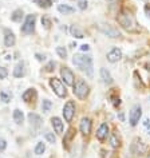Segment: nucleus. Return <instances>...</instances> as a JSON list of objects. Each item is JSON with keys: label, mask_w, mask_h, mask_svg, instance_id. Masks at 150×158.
Segmentation results:
<instances>
[{"label": "nucleus", "mask_w": 150, "mask_h": 158, "mask_svg": "<svg viewBox=\"0 0 150 158\" xmlns=\"http://www.w3.org/2000/svg\"><path fill=\"white\" fill-rule=\"evenodd\" d=\"M51 107H52V102H51L50 99H44L42 102V110L44 113H48L51 110Z\"/></svg>", "instance_id": "cd10ccee"}, {"label": "nucleus", "mask_w": 150, "mask_h": 158, "mask_svg": "<svg viewBox=\"0 0 150 158\" xmlns=\"http://www.w3.org/2000/svg\"><path fill=\"white\" fill-rule=\"evenodd\" d=\"M75 115V102L74 101H67V103L63 107V117L66 122H71Z\"/></svg>", "instance_id": "39448f33"}, {"label": "nucleus", "mask_w": 150, "mask_h": 158, "mask_svg": "<svg viewBox=\"0 0 150 158\" xmlns=\"http://www.w3.org/2000/svg\"><path fill=\"white\" fill-rule=\"evenodd\" d=\"M7 77H8V70H7L6 67L0 66V79H6Z\"/></svg>", "instance_id": "473e14b6"}, {"label": "nucleus", "mask_w": 150, "mask_h": 158, "mask_svg": "<svg viewBox=\"0 0 150 158\" xmlns=\"http://www.w3.org/2000/svg\"><path fill=\"white\" fill-rule=\"evenodd\" d=\"M0 99L4 102V103H8V102H11V99H12V95H11L8 91H6V90H2V91H0Z\"/></svg>", "instance_id": "bb28decb"}, {"label": "nucleus", "mask_w": 150, "mask_h": 158, "mask_svg": "<svg viewBox=\"0 0 150 158\" xmlns=\"http://www.w3.org/2000/svg\"><path fill=\"white\" fill-rule=\"evenodd\" d=\"M142 117V109L140 105H135L134 107L131 109V111H130V115H129V122L131 126H137L138 122H140Z\"/></svg>", "instance_id": "423d86ee"}, {"label": "nucleus", "mask_w": 150, "mask_h": 158, "mask_svg": "<svg viewBox=\"0 0 150 158\" xmlns=\"http://www.w3.org/2000/svg\"><path fill=\"white\" fill-rule=\"evenodd\" d=\"M148 158H150V153H149V156H148Z\"/></svg>", "instance_id": "a19ab883"}, {"label": "nucleus", "mask_w": 150, "mask_h": 158, "mask_svg": "<svg viewBox=\"0 0 150 158\" xmlns=\"http://www.w3.org/2000/svg\"><path fill=\"white\" fill-rule=\"evenodd\" d=\"M145 150H146V146L142 143L141 141L140 142L135 141V143H133V146H131V152L134 154H137V156H141V154H144Z\"/></svg>", "instance_id": "a211bd4d"}, {"label": "nucleus", "mask_w": 150, "mask_h": 158, "mask_svg": "<svg viewBox=\"0 0 150 158\" xmlns=\"http://www.w3.org/2000/svg\"><path fill=\"white\" fill-rule=\"evenodd\" d=\"M54 67H55V62H50L48 64H47V66L44 67V69H46L47 73H51V71H54V70H55Z\"/></svg>", "instance_id": "c9c22d12"}, {"label": "nucleus", "mask_w": 150, "mask_h": 158, "mask_svg": "<svg viewBox=\"0 0 150 158\" xmlns=\"http://www.w3.org/2000/svg\"><path fill=\"white\" fill-rule=\"evenodd\" d=\"M89 50H90V46H89V44L81 46V51H89Z\"/></svg>", "instance_id": "58836bf2"}, {"label": "nucleus", "mask_w": 150, "mask_h": 158, "mask_svg": "<svg viewBox=\"0 0 150 158\" xmlns=\"http://www.w3.org/2000/svg\"><path fill=\"white\" fill-rule=\"evenodd\" d=\"M70 34L73 35L74 38H77V39H82V38H85V34L82 32V31L78 28L77 26H71L70 27Z\"/></svg>", "instance_id": "4be33fe9"}, {"label": "nucleus", "mask_w": 150, "mask_h": 158, "mask_svg": "<svg viewBox=\"0 0 150 158\" xmlns=\"http://www.w3.org/2000/svg\"><path fill=\"white\" fill-rule=\"evenodd\" d=\"M14 121H15V123L16 125H22L23 123V121H24V115H23V111L22 110H14Z\"/></svg>", "instance_id": "aec40b11"}, {"label": "nucleus", "mask_w": 150, "mask_h": 158, "mask_svg": "<svg viewBox=\"0 0 150 158\" xmlns=\"http://www.w3.org/2000/svg\"><path fill=\"white\" fill-rule=\"evenodd\" d=\"M38 2V4L43 7V8H50L51 6H52V2L51 0H36Z\"/></svg>", "instance_id": "c756f323"}, {"label": "nucleus", "mask_w": 150, "mask_h": 158, "mask_svg": "<svg viewBox=\"0 0 150 158\" xmlns=\"http://www.w3.org/2000/svg\"><path fill=\"white\" fill-rule=\"evenodd\" d=\"M50 86H51V89L54 90V93L56 94V95L59 98H65L66 97V89H65V86H63V83L60 82V79H58V78H51L50 79Z\"/></svg>", "instance_id": "7ed1b4c3"}, {"label": "nucleus", "mask_w": 150, "mask_h": 158, "mask_svg": "<svg viewBox=\"0 0 150 158\" xmlns=\"http://www.w3.org/2000/svg\"><path fill=\"white\" fill-rule=\"evenodd\" d=\"M58 11L60 14H63V15H71V14L75 12V10L73 8V7L66 6V4H59L58 6Z\"/></svg>", "instance_id": "412c9836"}, {"label": "nucleus", "mask_w": 150, "mask_h": 158, "mask_svg": "<svg viewBox=\"0 0 150 158\" xmlns=\"http://www.w3.org/2000/svg\"><path fill=\"white\" fill-rule=\"evenodd\" d=\"M16 42V38H15V34L11 30L6 28L4 30V46L6 47H12Z\"/></svg>", "instance_id": "f8f14e48"}, {"label": "nucleus", "mask_w": 150, "mask_h": 158, "mask_svg": "<svg viewBox=\"0 0 150 158\" xmlns=\"http://www.w3.org/2000/svg\"><path fill=\"white\" fill-rule=\"evenodd\" d=\"M35 20H36V16H35V15H27L24 24L22 26V32L24 35L32 34L34 30H35Z\"/></svg>", "instance_id": "20e7f679"}, {"label": "nucleus", "mask_w": 150, "mask_h": 158, "mask_svg": "<svg viewBox=\"0 0 150 158\" xmlns=\"http://www.w3.org/2000/svg\"><path fill=\"white\" fill-rule=\"evenodd\" d=\"M89 93H90V87L83 79H78V81L74 83V94L77 95V98H79V99L83 101L87 98Z\"/></svg>", "instance_id": "f03ea898"}, {"label": "nucleus", "mask_w": 150, "mask_h": 158, "mask_svg": "<svg viewBox=\"0 0 150 158\" xmlns=\"http://www.w3.org/2000/svg\"><path fill=\"white\" fill-rule=\"evenodd\" d=\"M110 145H111V148L114 149H117V148H119V138H118V134L115 133H113L111 134V137H110Z\"/></svg>", "instance_id": "393cba45"}, {"label": "nucleus", "mask_w": 150, "mask_h": 158, "mask_svg": "<svg viewBox=\"0 0 150 158\" xmlns=\"http://www.w3.org/2000/svg\"><path fill=\"white\" fill-rule=\"evenodd\" d=\"M28 121L31 126H34V127H40V126L43 125V119L40 115H38V114L35 113H30L28 114Z\"/></svg>", "instance_id": "4468645a"}, {"label": "nucleus", "mask_w": 150, "mask_h": 158, "mask_svg": "<svg viewBox=\"0 0 150 158\" xmlns=\"http://www.w3.org/2000/svg\"><path fill=\"white\" fill-rule=\"evenodd\" d=\"M34 95H35V90H34V89H28L27 91L23 93L22 98H23V101H24V102H30L31 99H32Z\"/></svg>", "instance_id": "b1692460"}, {"label": "nucleus", "mask_w": 150, "mask_h": 158, "mask_svg": "<svg viewBox=\"0 0 150 158\" xmlns=\"http://www.w3.org/2000/svg\"><path fill=\"white\" fill-rule=\"evenodd\" d=\"M74 137H75V129L70 127L69 130H67V133L65 134V138H63V146H65V148H69L70 142Z\"/></svg>", "instance_id": "6ab92c4d"}, {"label": "nucleus", "mask_w": 150, "mask_h": 158, "mask_svg": "<svg viewBox=\"0 0 150 158\" xmlns=\"http://www.w3.org/2000/svg\"><path fill=\"white\" fill-rule=\"evenodd\" d=\"M42 26H44V28H47V30L51 27V20H50L48 16H46V15L42 18Z\"/></svg>", "instance_id": "2f4dec72"}, {"label": "nucleus", "mask_w": 150, "mask_h": 158, "mask_svg": "<svg viewBox=\"0 0 150 158\" xmlns=\"http://www.w3.org/2000/svg\"><path fill=\"white\" fill-rule=\"evenodd\" d=\"M118 23L123 27V28L126 30H129V28H131V26H133V20H131V18L125 12V11H122V12L118 14Z\"/></svg>", "instance_id": "1a4fd4ad"}, {"label": "nucleus", "mask_w": 150, "mask_h": 158, "mask_svg": "<svg viewBox=\"0 0 150 158\" xmlns=\"http://www.w3.org/2000/svg\"><path fill=\"white\" fill-rule=\"evenodd\" d=\"M78 7H79V10H86L87 8V0H78Z\"/></svg>", "instance_id": "72a5a7b5"}, {"label": "nucleus", "mask_w": 150, "mask_h": 158, "mask_svg": "<svg viewBox=\"0 0 150 158\" xmlns=\"http://www.w3.org/2000/svg\"><path fill=\"white\" fill-rule=\"evenodd\" d=\"M73 63L77 69H79L81 71H85L86 75L89 78H93L94 75V69H93V58L90 55H74L73 58Z\"/></svg>", "instance_id": "f257e3e1"}, {"label": "nucleus", "mask_w": 150, "mask_h": 158, "mask_svg": "<svg viewBox=\"0 0 150 158\" xmlns=\"http://www.w3.org/2000/svg\"><path fill=\"white\" fill-rule=\"evenodd\" d=\"M119 119H121V121H123V119H125V118H123V114H122V113L119 114Z\"/></svg>", "instance_id": "ea45409f"}, {"label": "nucleus", "mask_w": 150, "mask_h": 158, "mask_svg": "<svg viewBox=\"0 0 150 158\" xmlns=\"http://www.w3.org/2000/svg\"><path fill=\"white\" fill-rule=\"evenodd\" d=\"M60 75H62L63 82H65L67 86H74V79H75V77H74V73L69 69V67H62Z\"/></svg>", "instance_id": "6e6552de"}, {"label": "nucleus", "mask_w": 150, "mask_h": 158, "mask_svg": "<svg viewBox=\"0 0 150 158\" xmlns=\"http://www.w3.org/2000/svg\"><path fill=\"white\" fill-rule=\"evenodd\" d=\"M7 148V141L4 138H0V152H4Z\"/></svg>", "instance_id": "f704fd0d"}, {"label": "nucleus", "mask_w": 150, "mask_h": 158, "mask_svg": "<svg viewBox=\"0 0 150 158\" xmlns=\"http://www.w3.org/2000/svg\"><path fill=\"white\" fill-rule=\"evenodd\" d=\"M145 12H146V15H148V16L150 18V6H149V4L145 6Z\"/></svg>", "instance_id": "4c0bfd02"}, {"label": "nucleus", "mask_w": 150, "mask_h": 158, "mask_svg": "<svg viewBox=\"0 0 150 158\" xmlns=\"http://www.w3.org/2000/svg\"><path fill=\"white\" fill-rule=\"evenodd\" d=\"M144 2H146V0H144Z\"/></svg>", "instance_id": "79ce46f5"}, {"label": "nucleus", "mask_w": 150, "mask_h": 158, "mask_svg": "<svg viewBox=\"0 0 150 158\" xmlns=\"http://www.w3.org/2000/svg\"><path fill=\"white\" fill-rule=\"evenodd\" d=\"M107 135H109V125L107 123H102L99 126V129H98V131H97V138L102 142V141H105L106 138H107Z\"/></svg>", "instance_id": "ddd939ff"}, {"label": "nucleus", "mask_w": 150, "mask_h": 158, "mask_svg": "<svg viewBox=\"0 0 150 158\" xmlns=\"http://www.w3.org/2000/svg\"><path fill=\"white\" fill-rule=\"evenodd\" d=\"M56 54L59 55V58H62V59L67 58V50L65 47H56Z\"/></svg>", "instance_id": "c85d7f7f"}, {"label": "nucleus", "mask_w": 150, "mask_h": 158, "mask_svg": "<svg viewBox=\"0 0 150 158\" xmlns=\"http://www.w3.org/2000/svg\"><path fill=\"white\" fill-rule=\"evenodd\" d=\"M35 56H36V59H38L39 62H43V60H44V59H46L44 55H40V54H35Z\"/></svg>", "instance_id": "e433bc0d"}, {"label": "nucleus", "mask_w": 150, "mask_h": 158, "mask_svg": "<svg viewBox=\"0 0 150 158\" xmlns=\"http://www.w3.org/2000/svg\"><path fill=\"white\" fill-rule=\"evenodd\" d=\"M91 119L90 118H82L81 121V125H79V130L81 133L83 134V135H89L90 133H91Z\"/></svg>", "instance_id": "9d476101"}, {"label": "nucleus", "mask_w": 150, "mask_h": 158, "mask_svg": "<svg viewBox=\"0 0 150 158\" xmlns=\"http://www.w3.org/2000/svg\"><path fill=\"white\" fill-rule=\"evenodd\" d=\"M99 73H101V78H102V81H103L105 85H111V83H113V77H111V74L109 73L107 69L102 67Z\"/></svg>", "instance_id": "dca6fc26"}, {"label": "nucleus", "mask_w": 150, "mask_h": 158, "mask_svg": "<svg viewBox=\"0 0 150 158\" xmlns=\"http://www.w3.org/2000/svg\"><path fill=\"white\" fill-rule=\"evenodd\" d=\"M23 19V10H15L11 15V20L12 22H22Z\"/></svg>", "instance_id": "5701e85b"}, {"label": "nucleus", "mask_w": 150, "mask_h": 158, "mask_svg": "<svg viewBox=\"0 0 150 158\" xmlns=\"http://www.w3.org/2000/svg\"><path fill=\"white\" fill-rule=\"evenodd\" d=\"M34 152L36 156H42V154L46 152V145L43 143V142H38L36 146H35V149H34Z\"/></svg>", "instance_id": "a878e982"}, {"label": "nucleus", "mask_w": 150, "mask_h": 158, "mask_svg": "<svg viewBox=\"0 0 150 158\" xmlns=\"http://www.w3.org/2000/svg\"><path fill=\"white\" fill-rule=\"evenodd\" d=\"M44 138L50 143H55V142H56V137L54 135V133H44Z\"/></svg>", "instance_id": "7c9ffc66"}, {"label": "nucleus", "mask_w": 150, "mask_h": 158, "mask_svg": "<svg viewBox=\"0 0 150 158\" xmlns=\"http://www.w3.org/2000/svg\"><path fill=\"white\" fill-rule=\"evenodd\" d=\"M26 74V70H24V62H19L14 69V77L15 78H23Z\"/></svg>", "instance_id": "f3484780"}, {"label": "nucleus", "mask_w": 150, "mask_h": 158, "mask_svg": "<svg viewBox=\"0 0 150 158\" xmlns=\"http://www.w3.org/2000/svg\"><path fill=\"white\" fill-rule=\"evenodd\" d=\"M51 125H52V127H54V130H55V133L56 134H62L63 133V122L60 121V118L52 117L51 118Z\"/></svg>", "instance_id": "2eb2a0df"}, {"label": "nucleus", "mask_w": 150, "mask_h": 158, "mask_svg": "<svg viewBox=\"0 0 150 158\" xmlns=\"http://www.w3.org/2000/svg\"><path fill=\"white\" fill-rule=\"evenodd\" d=\"M99 30L102 34L107 35L109 38H119L121 36V32L118 31V28H115V27H113L110 24H101Z\"/></svg>", "instance_id": "0eeeda50"}, {"label": "nucleus", "mask_w": 150, "mask_h": 158, "mask_svg": "<svg viewBox=\"0 0 150 158\" xmlns=\"http://www.w3.org/2000/svg\"><path fill=\"white\" fill-rule=\"evenodd\" d=\"M106 58H107V60L111 62V63H115L118 60H121V58H122L121 48H113L111 51H109L107 55H106Z\"/></svg>", "instance_id": "9b49d317"}]
</instances>
